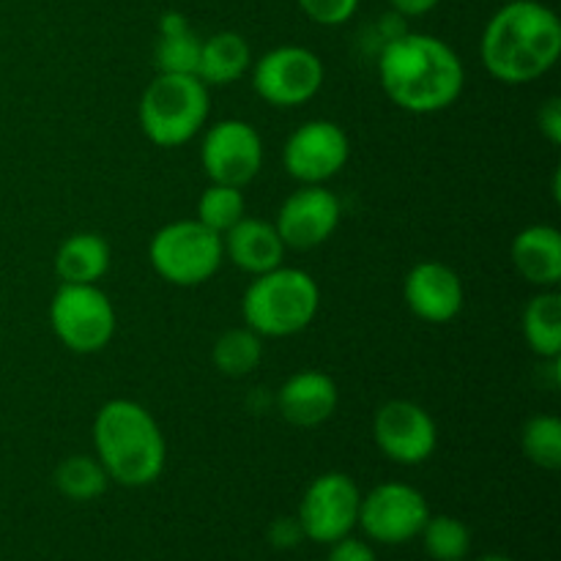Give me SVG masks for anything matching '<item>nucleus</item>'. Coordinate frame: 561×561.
Returning a JSON list of instances; mask_svg holds the SVG:
<instances>
[{
    "label": "nucleus",
    "mask_w": 561,
    "mask_h": 561,
    "mask_svg": "<svg viewBox=\"0 0 561 561\" xmlns=\"http://www.w3.org/2000/svg\"><path fill=\"white\" fill-rule=\"evenodd\" d=\"M378 82L400 110L414 115L444 113L466 88V66L444 38L411 33L378 49Z\"/></svg>",
    "instance_id": "obj_1"
},
{
    "label": "nucleus",
    "mask_w": 561,
    "mask_h": 561,
    "mask_svg": "<svg viewBox=\"0 0 561 561\" xmlns=\"http://www.w3.org/2000/svg\"><path fill=\"white\" fill-rule=\"evenodd\" d=\"M488 75L504 85L546 77L561 58V20L542 0H507L488 20L480 38Z\"/></svg>",
    "instance_id": "obj_2"
},
{
    "label": "nucleus",
    "mask_w": 561,
    "mask_h": 561,
    "mask_svg": "<svg viewBox=\"0 0 561 561\" xmlns=\"http://www.w3.org/2000/svg\"><path fill=\"white\" fill-rule=\"evenodd\" d=\"M93 455L110 482L148 488L168 466V442L151 411L129 398L107 400L93 416Z\"/></svg>",
    "instance_id": "obj_3"
},
{
    "label": "nucleus",
    "mask_w": 561,
    "mask_h": 561,
    "mask_svg": "<svg viewBox=\"0 0 561 561\" xmlns=\"http://www.w3.org/2000/svg\"><path fill=\"white\" fill-rule=\"evenodd\" d=\"M318 310H321V288L316 277L305 268L285 266V263L252 277L241 296L244 327L261 334L263 340H283L305 332L316 321Z\"/></svg>",
    "instance_id": "obj_4"
},
{
    "label": "nucleus",
    "mask_w": 561,
    "mask_h": 561,
    "mask_svg": "<svg viewBox=\"0 0 561 561\" xmlns=\"http://www.w3.org/2000/svg\"><path fill=\"white\" fill-rule=\"evenodd\" d=\"M211 88L195 75H162L157 71L137 104L140 129L153 146L181 148L208 126Z\"/></svg>",
    "instance_id": "obj_5"
},
{
    "label": "nucleus",
    "mask_w": 561,
    "mask_h": 561,
    "mask_svg": "<svg viewBox=\"0 0 561 561\" xmlns=\"http://www.w3.org/2000/svg\"><path fill=\"white\" fill-rule=\"evenodd\" d=\"M148 261L164 283L175 288H197L222 268V236L206 228L201 219H175L151 236Z\"/></svg>",
    "instance_id": "obj_6"
},
{
    "label": "nucleus",
    "mask_w": 561,
    "mask_h": 561,
    "mask_svg": "<svg viewBox=\"0 0 561 561\" xmlns=\"http://www.w3.org/2000/svg\"><path fill=\"white\" fill-rule=\"evenodd\" d=\"M49 327L71 354H99L115 337L118 316L99 285H66L49 301Z\"/></svg>",
    "instance_id": "obj_7"
},
{
    "label": "nucleus",
    "mask_w": 561,
    "mask_h": 561,
    "mask_svg": "<svg viewBox=\"0 0 561 561\" xmlns=\"http://www.w3.org/2000/svg\"><path fill=\"white\" fill-rule=\"evenodd\" d=\"M252 88L272 107L294 110L321 93L327 69L321 55L299 44H283L252 60Z\"/></svg>",
    "instance_id": "obj_8"
},
{
    "label": "nucleus",
    "mask_w": 561,
    "mask_h": 561,
    "mask_svg": "<svg viewBox=\"0 0 561 561\" xmlns=\"http://www.w3.org/2000/svg\"><path fill=\"white\" fill-rule=\"evenodd\" d=\"M263 159H266L263 137L250 121L225 118L203 129L201 168L211 184L244 190L261 175Z\"/></svg>",
    "instance_id": "obj_9"
},
{
    "label": "nucleus",
    "mask_w": 561,
    "mask_h": 561,
    "mask_svg": "<svg viewBox=\"0 0 561 561\" xmlns=\"http://www.w3.org/2000/svg\"><path fill=\"white\" fill-rule=\"evenodd\" d=\"M359 504L362 491L354 477L343 474V471H327L307 485L296 520L305 531V540L332 546L356 529Z\"/></svg>",
    "instance_id": "obj_10"
},
{
    "label": "nucleus",
    "mask_w": 561,
    "mask_h": 561,
    "mask_svg": "<svg viewBox=\"0 0 561 561\" xmlns=\"http://www.w3.org/2000/svg\"><path fill=\"white\" fill-rule=\"evenodd\" d=\"M431 518V504L409 482H381L362 496L359 529L381 546H405L416 540Z\"/></svg>",
    "instance_id": "obj_11"
},
{
    "label": "nucleus",
    "mask_w": 561,
    "mask_h": 561,
    "mask_svg": "<svg viewBox=\"0 0 561 561\" xmlns=\"http://www.w3.org/2000/svg\"><path fill=\"white\" fill-rule=\"evenodd\" d=\"M351 159L348 131L329 118L305 121L283 146V168L299 184H327Z\"/></svg>",
    "instance_id": "obj_12"
},
{
    "label": "nucleus",
    "mask_w": 561,
    "mask_h": 561,
    "mask_svg": "<svg viewBox=\"0 0 561 561\" xmlns=\"http://www.w3.org/2000/svg\"><path fill=\"white\" fill-rule=\"evenodd\" d=\"M373 438L387 460L420 466L436 455L438 425L431 411L414 400H387L373 416Z\"/></svg>",
    "instance_id": "obj_13"
},
{
    "label": "nucleus",
    "mask_w": 561,
    "mask_h": 561,
    "mask_svg": "<svg viewBox=\"0 0 561 561\" xmlns=\"http://www.w3.org/2000/svg\"><path fill=\"white\" fill-rule=\"evenodd\" d=\"M343 203L327 184H299L279 206L274 228L288 250H316L337 233Z\"/></svg>",
    "instance_id": "obj_14"
},
{
    "label": "nucleus",
    "mask_w": 561,
    "mask_h": 561,
    "mask_svg": "<svg viewBox=\"0 0 561 561\" xmlns=\"http://www.w3.org/2000/svg\"><path fill=\"white\" fill-rule=\"evenodd\" d=\"M405 307L425 323H449L460 316L466 288L460 274L442 261H420L403 279Z\"/></svg>",
    "instance_id": "obj_15"
},
{
    "label": "nucleus",
    "mask_w": 561,
    "mask_h": 561,
    "mask_svg": "<svg viewBox=\"0 0 561 561\" xmlns=\"http://www.w3.org/2000/svg\"><path fill=\"white\" fill-rule=\"evenodd\" d=\"M340 389L329 373L299 370L279 387L277 409L288 425L312 431L337 414Z\"/></svg>",
    "instance_id": "obj_16"
},
{
    "label": "nucleus",
    "mask_w": 561,
    "mask_h": 561,
    "mask_svg": "<svg viewBox=\"0 0 561 561\" xmlns=\"http://www.w3.org/2000/svg\"><path fill=\"white\" fill-rule=\"evenodd\" d=\"M225 261L233 263L250 277L266 274L285 263V241L279 239L274 222L261 217H241L239 222L222 233Z\"/></svg>",
    "instance_id": "obj_17"
},
{
    "label": "nucleus",
    "mask_w": 561,
    "mask_h": 561,
    "mask_svg": "<svg viewBox=\"0 0 561 561\" xmlns=\"http://www.w3.org/2000/svg\"><path fill=\"white\" fill-rule=\"evenodd\" d=\"M510 257L520 277L540 290L561 283V233L553 225H529L510 244Z\"/></svg>",
    "instance_id": "obj_18"
},
{
    "label": "nucleus",
    "mask_w": 561,
    "mask_h": 561,
    "mask_svg": "<svg viewBox=\"0 0 561 561\" xmlns=\"http://www.w3.org/2000/svg\"><path fill=\"white\" fill-rule=\"evenodd\" d=\"M252 47L241 33L217 31L201 42L195 77L206 88H222L239 82L252 69Z\"/></svg>",
    "instance_id": "obj_19"
},
{
    "label": "nucleus",
    "mask_w": 561,
    "mask_h": 561,
    "mask_svg": "<svg viewBox=\"0 0 561 561\" xmlns=\"http://www.w3.org/2000/svg\"><path fill=\"white\" fill-rule=\"evenodd\" d=\"M113 252L104 236L82 230L60 241L55 252V274L66 285H99L110 272Z\"/></svg>",
    "instance_id": "obj_20"
},
{
    "label": "nucleus",
    "mask_w": 561,
    "mask_h": 561,
    "mask_svg": "<svg viewBox=\"0 0 561 561\" xmlns=\"http://www.w3.org/2000/svg\"><path fill=\"white\" fill-rule=\"evenodd\" d=\"M524 337L542 362L561 356V294L557 288L531 296L524 310Z\"/></svg>",
    "instance_id": "obj_21"
},
{
    "label": "nucleus",
    "mask_w": 561,
    "mask_h": 561,
    "mask_svg": "<svg viewBox=\"0 0 561 561\" xmlns=\"http://www.w3.org/2000/svg\"><path fill=\"white\" fill-rule=\"evenodd\" d=\"M211 362L222 376L244 378L263 362V337L250 327L225 329L211 345Z\"/></svg>",
    "instance_id": "obj_22"
},
{
    "label": "nucleus",
    "mask_w": 561,
    "mask_h": 561,
    "mask_svg": "<svg viewBox=\"0 0 561 561\" xmlns=\"http://www.w3.org/2000/svg\"><path fill=\"white\" fill-rule=\"evenodd\" d=\"M110 485V477L96 455H69L55 469V488L69 502H93Z\"/></svg>",
    "instance_id": "obj_23"
},
{
    "label": "nucleus",
    "mask_w": 561,
    "mask_h": 561,
    "mask_svg": "<svg viewBox=\"0 0 561 561\" xmlns=\"http://www.w3.org/2000/svg\"><path fill=\"white\" fill-rule=\"evenodd\" d=\"M520 449L537 469H561V420L553 414H535L520 427Z\"/></svg>",
    "instance_id": "obj_24"
},
{
    "label": "nucleus",
    "mask_w": 561,
    "mask_h": 561,
    "mask_svg": "<svg viewBox=\"0 0 561 561\" xmlns=\"http://www.w3.org/2000/svg\"><path fill=\"white\" fill-rule=\"evenodd\" d=\"M420 540L433 561H466L471 553V529L453 515H431Z\"/></svg>",
    "instance_id": "obj_25"
},
{
    "label": "nucleus",
    "mask_w": 561,
    "mask_h": 561,
    "mask_svg": "<svg viewBox=\"0 0 561 561\" xmlns=\"http://www.w3.org/2000/svg\"><path fill=\"white\" fill-rule=\"evenodd\" d=\"M241 217H247V201L244 192L239 186L228 184H211L208 181L206 190L197 197V217L206 228H211L214 233L222 236L225 230L233 228Z\"/></svg>",
    "instance_id": "obj_26"
},
{
    "label": "nucleus",
    "mask_w": 561,
    "mask_h": 561,
    "mask_svg": "<svg viewBox=\"0 0 561 561\" xmlns=\"http://www.w3.org/2000/svg\"><path fill=\"white\" fill-rule=\"evenodd\" d=\"M201 42L195 31L175 33V36H157L153 44V64L162 75H195L201 58Z\"/></svg>",
    "instance_id": "obj_27"
},
{
    "label": "nucleus",
    "mask_w": 561,
    "mask_h": 561,
    "mask_svg": "<svg viewBox=\"0 0 561 561\" xmlns=\"http://www.w3.org/2000/svg\"><path fill=\"white\" fill-rule=\"evenodd\" d=\"M359 3L362 0H299V9L316 25L337 27L359 11Z\"/></svg>",
    "instance_id": "obj_28"
},
{
    "label": "nucleus",
    "mask_w": 561,
    "mask_h": 561,
    "mask_svg": "<svg viewBox=\"0 0 561 561\" xmlns=\"http://www.w3.org/2000/svg\"><path fill=\"white\" fill-rule=\"evenodd\" d=\"M327 561H378V557L365 540L348 535V537H343V540H337L329 546Z\"/></svg>",
    "instance_id": "obj_29"
},
{
    "label": "nucleus",
    "mask_w": 561,
    "mask_h": 561,
    "mask_svg": "<svg viewBox=\"0 0 561 561\" xmlns=\"http://www.w3.org/2000/svg\"><path fill=\"white\" fill-rule=\"evenodd\" d=\"M305 540V531H301L299 520L296 518H277L272 526H268V542L277 551H290L299 542Z\"/></svg>",
    "instance_id": "obj_30"
},
{
    "label": "nucleus",
    "mask_w": 561,
    "mask_h": 561,
    "mask_svg": "<svg viewBox=\"0 0 561 561\" xmlns=\"http://www.w3.org/2000/svg\"><path fill=\"white\" fill-rule=\"evenodd\" d=\"M537 126H540V135L546 137L551 146H561V99L551 96L537 113Z\"/></svg>",
    "instance_id": "obj_31"
},
{
    "label": "nucleus",
    "mask_w": 561,
    "mask_h": 561,
    "mask_svg": "<svg viewBox=\"0 0 561 561\" xmlns=\"http://www.w3.org/2000/svg\"><path fill=\"white\" fill-rule=\"evenodd\" d=\"M442 0H389V9L400 14L403 20H416V16L431 14Z\"/></svg>",
    "instance_id": "obj_32"
},
{
    "label": "nucleus",
    "mask_w": 561,
    "mask_h": 561,
    "mask_svg": "<svg viewBox=\"0 0 561 561\" xmlns=\"http://www.w3.org/2000/svg\"><path fill=\"white\" fill-rule=\"evenodd\" d=\"M190 20H186V14H181V11H164V14L159 16V36H175V33L190 31Z\"/></svg>",
    "instance_id": "obj_33"
},
{
    "label": "nucleus",
    "mask_w": 561,
    "mask_h": 561,
    "mask_svg": "<svg viewBox=\"0 0 561 561\" xmlns=\"http://www.w3.org/2000/svg\"><path fill=\"white\" fill-rule=\"evenodd\" d=\"M474 561H515V559L504 557V553H485V557H480V559H474Z\"/></svg>",
    "instance_id": "obj_34"
}]
</instances>
